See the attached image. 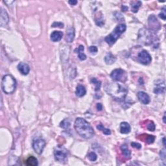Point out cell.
<instances>
[{
    "label": "cell",
    "mask_w": 166,
    "mask_h": 166,
    "mask_svg": "<svg viewBox=\"0 0 166 166\" xmlns=\"http://www.w3.org/2000/svg\"><path fill=\"white\" fill-rule=\"evenodd\" d=\"M120 149H121V151L122 152V154L126 158L128 159L131 158V151L129 150L127 145L125 144L122 145L120 147Z\"/></svg>",
    "instance_id": "7402d4cb"
},
{
    "label": "cell",
    "mask_w": 166,
    "mask_h": 166,
    "mask_svg": "<svg viewBox=\"0 0 166 166\" xmlns=\"http://www.w3.org/2000/svg\"><path fill=\"white\" fill-rule=\"evenodd\" d=\"M148 24L149 27H150V30L153 32H156L158 31L161 28V25L160 22H158V19L156 18L154 15H151L148 18Z\"/></svg>",
    "instance_id": "30bf717a"
},
{
    "label": "cell",
    "mask_w": 166,
    "mask_h": 166,
    "mask_svg": "<svg viewBox=\"0 0 166 166\" xmlns=\"http://www.w3.org/2000/svg\"><path fill=\"white\" fill-rule=\"evenodd\" d=\"M97 128L98 129V130L102 131L105 135H110L111 134V131L110 129L106 128L102 124L98 125L97 126Z\"/></svg>",
    "instance_id": "4316f807"
},
{
    "label": "cell",
    "mask_w": 166,
    "mask_h": 166,
    "mask_svg": "<svg viewBox=\"0 0 166 166\" xmlns=\"http://www.w3.org/2000/svg\"><path fill=\"white\" fill-rule=\"evenodd\" d=\"M63 32L60 31H55L53 32L51 34V40L52 42H57L61 41L62 36H63Z\"/></svg>",
    "instance_id": "9a60e30c"
},
{
    "label": "cell",
    "mask_w": 166,
    "mask_h": 166,
    "mask_svg": "<svg viewBox=\"0 0 166 166\" xmlns=\"http://www.w3.org/2000/svg\"><path fill=\"white\" fill-rule=\"evenodd\" d=\"M75 38V29L74 27H69L67 30V33H66V42L68 43H71L73 42Z\"/></svg>",
    "instance_id": "e0dca14e"
},
{
    "label": "cell",
    "mask_w": 166,
    "mask_h": 166,
    "mask_svg": "<svg viewBox=\"0 0 166 166\" xmlns=\"http://www.w3.org/2000/svg\"><path fill=\"white\" fill-rule=\"evenodd\" d=\"M159 17L161 19L165 20L166 19V13H165V6H164L163 8L161 9V12L159 14Z\"/></svg>",
    "instance_id": "4dcf8cb0"
},
{
    "label": "cell",
    "mask_w": 166,
    "mask_h": 166,
    "mask_svg": "<svg viewBox=\"0 0 166 166\" xmlns=\"http://www.w3.org/2000/svg\"><path fill=\"white\" fill-rule=\"evenodd\" d=\"M116 60H117V58H116L115 56L114 55H112L111 53H108L105 57V61L106 64L108 65L113 64L115 62Z\"/></svg>",
    "instance_id": "44dd1931"
},
{
    "label": "cell",
    "mask_w": 166,
    "mask_h": 166,
    "mask_svg": "<svg viewBox=\"0 0 166 166\" xmlns=\"http://www.w3.org/2000/svg\"><path fill=\"white\" fill-rule=\"evenodd\" d=\"M18 69L22 75H27L30 71L29 66L24 62H19L18 65Z\"/></svg>",
    "instance_id": "5bb4252c"
},
{
    "label": "cell",
    "mask_w": 166,
    "mask_h": 166,
    "mask_svg": "<svg viewBox=\"0 0 166 166\" xmlns=\"http://www.w3.org/2000/svg\"><path fill=\"white\" fill-rule=\"evenodd\" d=\"M26 165L28 166H36L38 165V160L34 157H30L26 160Z\"/></svg>",
    "instance_id": "cb8c5ba5"
},
{
    "label": "cell",
    "mask_w": 166,
    "mask_h": 166,
    "mask_svg": "<svg viewBox=\"0 0 166 166\" xmlns=\"http://www.w3.org/2000/svg\"><path fill=\"white\" fill-rule=\"evenodd\" d=\"M131 146L132 147H134L135 149H140L141 148V144H138V143H136V142H132L131 143Z\"/></svg>",
    "instance_id": "836d02e7"
},
{
    "label": "cell",
    "mask_w": 166,
    "mask_h": 166,
    "mask_svg": "<svg viewBox=\"0 0 166 166\" xmlns=\"http://www.w3.org/2000/svg\"><path fill=\"white\" fill-rule=\"evenodd\" d=\"M137 97L139 101L144 105H148L151 102V99L149 95L144 92H139L137 94Z\"/></svg>",
    "instance_id": "7c38bea8"
},
{
    "label": "cell",
    "mask_w": 166,
    "mask_h": 166,
    "mask_svg": "<svg viewBox=\"0 0 166 166\" xmlns=\"http://www.w3.org/2000/svg\"><path fill=\"white\" fill-rule=\"evenodd\" d=\"M54 157L56 161L64 163L68 160V151L65 147L58 145L54 150Z\"/></svg>",
    "instance_id": "8992f818"
},
{
    "label": "cell",
    "mask_w": 166,
    "mask_h": 166,
    "mask_svg": "<svg viewBox=\"0 0 166 166\" xmlns=\"http://www.w3.org/2000/svg\"><path fill=\"white\" fill-rule=\"evenodd\" d=\"M110 77L114 81L121 82H125L127 80V72L121 68L113 70L110 74Z\"/></svg>",
    "instance_id": "52a82bcc"
},
{
    "label": "cell",
    "mask_w": 166,
    "mask_h": 166,
    "mask_svg": "<svg viewBox=\"0 0 166 166\" xmlns=\"http://www.w3.org/2000/svg\"><path fill=\"white\" fill-rule=\"evenodd\" d=\"M165 156H166L165 149L164 148L163 149H162L161 151L160 152V157L162 159V160H165Z\"/></svg>",
    "instance_id": "e575fe53"
},
{
    "label": "cell",
    "mask_w": 166,
    "mask_h": 166,
    "mask_svg": "<svg viewBox=\"0 0 166 166\" xmlns=\"http://www.w3.org/2000/svg\"><path fill=\"white\" fill-rule=\"evenodd\" d=\"M84 47L82 45H79V47L75 50V52L78 55V57L81 61H85L86 59V55L84 53Z\"/></svg>",
    "instance_id": "d6986e66"
},
{
    "label": "cell",
    "mask_w": 166,
    "mask_h": 166,
    "mask_svg": "<svg viewBox=\"0 0 166 166\" xmlns=\"http://www.w3.org/2000/svg\"><path fill=\"white\" fill-rule=\"evenodd\" d=\"M1 88L3 91L6 94L14 93L16 88V81L11 75L3 76L1 81Z\"/></svg>",
    "instance_id": "277c9868"
},
{
    "label": "cell",
    "mask_w": 166,
    "mask_h": 166,
    "mask_svg": "<svg viewBox=\"0 0 166 166\" xmlns=\"http://www.w3.org/2000/svg\"><path fill=\"white\" fill-rule=\"evenodd\" d=\"M74 127L78 134L84 139L92 138L94 136V131L92 127L84 119L77 118L75 119Z\"/></svg>",
    "instance_id": "3957f363"
},
{
    "label": "cell",
    "mask_w": 166,
    "mask_h": 166,
    "mask_svg": "<svg viewBox=\"0 0 166 166\" xmlns=\"http://www.w3.org/2000/svg\"><path fill=\"white\" fill-rule=\"evenodd\" d=\"M95 22L97 25L99 27H102L105 25V19L103 18V15H102L101 12H99L95 16Z\"/></svg>",
    "instance_id": "ac0fdd59"
},
{
    "label": "cell",
    "mask_w": 166,
    "mask_h": 166,
    "mask_svg": "<svg viewBox=\"0 0 166 166\" xmlns=\"http://www.w3.org/2000/svg\"><path fill=\"white\" fill-rule=\"evenodd\" d=\"M163 121H164V123H165V114H164V118H163Z\"/></svg>",
    "instance_id": "ab89813d"
},
{
    "label": "cell",
    "mask_w": 166,
    "mask_h": 166,
    "mask_svg": "<svg viewBox=\"0 0 166 166\" xmlns=\"http://www.w3.org/2000/svg\"><path fill=\"white\" fill-rule=\"evenodd\" d=\"M88 158L89 160L91 162H95L97 158V156L95 152H89L88 155Z\"/></svg>",
    "instance_id": "f1b7e54d"
},
{
    "label": "cell",
    "mask_w": 166,
    "mask_h": 166,
    "mask_svg": "<svg viewBox=\"0 0 166 166\" xmlns=\"http://www.w3.org/2000/svg\"><path fill=\"white\" fill-rule=\"evenodd\" d=\"M138 40L139 42L146 45H152L154 49L159 47V38L155 32L147 28L139 30Z\"/></svg>",
    "instance_id": "7a4b0ae2"
},
{
    "label": "cell",
    "mask_w": 166,
    "mask_h": 166,
    "mask_svg": "<svg viewBox=\"0 0 166 166\" xmlns=\"http://www.w3.org/2000/svg\"><path fill=\"white\" fill-rule=\"evenodd\" d=\"M155 87L154 88V93L155 94H164L165 92V82L162 80H158L156 81L154 83Z\"/></svg>",
    "instance_id": "8fae6325"
},
{
    "label": "cell",
    "mask_w": 166,
    "mask_h": 166,
    "mask_svg": "<svg viewBox=\"0 0 166 166\" xmlns=\"http://www.w3.org/2000/svg\"><path fill=\"white\" fill-rule=\"evenodd\" d=\"M9 22V16L4 9H1V16H0V25L1 27H5Z\"/></svg>",
    "instance_id": "4fadbf2b"
},
{
    "label": "cell",
    "mask_w": 166,
    "mask_h": 166,
    "mask_svg": "<svg viewBox=\"0 0 166 166\" xmlns=\"http://www.w3.org/2000/svg\"><path fill=\"white\" fill-rule=\"evenodd\" d=\"M146 135V138H145V141L149 144H151L153 143L155 140V136L152 135H149V134H145Z\"/></svg>",
    "instance_id": "83f0119b"
},
{
    "label": "cell",
    "mask_w": 166,
    "mask_h": 166,
    "mask_svg": "<svg viewBox=\"0 0 166 166\" xmlns=\"http://www.w3.org/2000/svg\"><path fill=\"white\" fill-rule=\"evenodd\" d=\"M45 141L44 139L42 138H36L32 141V148L34 149L35 152L40 154L44 151V149L45 147Z\"/></svg>",
    "instance_id": "ba28073f"
},
{
    "label": "cell",
    "mask_w": 166,
    "mask_h": 166,
    "mask_svg": "<svg viewBox=\"0 0 166 166\" xmlns=\"http://www.w3.org/2000/svg\"><path fill=\"white\" fill-rule=\"evenodd\" d=\"M89 51L90 52V53L92 55H95L97 54V53L98 51V49L96 46L92 45L90 47H89Z\"/></svg>",
    "instance_id": "1f68e13d"
},
{
    "label": "cell",
    "mask_w": 166,
    "mask_h": 166,
    "mask_svg": "<svg viewBox=\"0 0 166 166\" xmlns=\"http://www.w3.org/2000/svg\"><path fill=\"white\" fill-rule=\"evenodd\" d=\"M126 29H127V26L124 24L118 25L114 31L105 38V41L110 45L114 44L121 35L126 31Z\"/></svg>",
    "instance_id": "5b68a950"
},
{
    "label": "cell",
    "mask_w": 166,
    "mask_h": 166,
    "mask_svg": "<svg viewBox=\"0 0 166 166\" xmlns=\"http://www.w3.org/2000/svg\"><path fill=\"white\" fill-rule=\"evenodd\" d=\"M128 10V7L127 6H122V11H127Z\"/></svg>",
    "instance_id": "74e56055"
},
{
    "label": "cell",
    "mask_w": 166,
    "mask_h": 166,
    "mask_svg": "<svg viewBox=\"0 0 166 166\" xmlns=\"http://www.w3.org/2000/svg\"><path fill=\"white\" fill-rule=\"evenodd\" d=\"M68 3L70 4L71 5H76L77 4L78 1H75V0H73V1H69Z\"/></svg>",
    "instance_id": "8d00e7d4"
},
{
    "label": "cell",
    "mask_w": 166,
    "mask_h": 166,
    "mask_svg": "<svg viewBox=\"0 0 166 166\" xmlns=\"http://www.w3.org/2000/svg\"><path fill=\"white\" fill-rule=\"evenodd\" d=\"M131 131V125L127 122H121L120 123V132L122 134H128Z\"/></svg>",
    "instance_id": "2e32d148"
},
{
    "label": "cell",
    "mask_w": 166,
    "mask_h": 166,
    "mask_svg": "<svg viewBox=\"0 0 166 166\" xmlns=\"http://www.w3.org/2000/svg\"><path fill=\"white\" fill-rule=\"evenodd\" d=\"M138 58L139 62L144 65H148L151 63L152 58L151 55L146 50H142L139 53Z\"/></svg>",
    "instance_id": "9c48e42d"
},
{
    "label": "cell",
    "mask_w": 166,
    "mask_h": 166,
    "mask_svg": "<svg viewBox=\"0 0 166 166\" xmlns=\"http://www.w3.org/2000/svg\"><path fill=\"white\" fill-rule=\"evenodd\" d=\"M91 82L93 84H94L95 86V91H99L101 88V82L100 81H98L96 78H92L91 79Z\"/></svg>",
    "instance_id": "484cf974"
},
{
    "label": "cell",
    "mask_w": 166,
    "mask_h": 166,
    "mask_svg": "<svg viewBox=\"0 0 166 166\" xmlns=\"http://www.w3.org/2000/svg\"><path fill=\"white\" fill-rule=\"evenodd\" d=\"M97 109L98 111H101L102 110V105L101 103H97Z\"/></svg>",
    "instance_id": "d590c367"
},
{
    "label": "cell",
    "mask_w": 166,
    "mask_h": 166,
    "mask_svg": "<svg viewBox=\"0 0 166 166\" xmlns=\"http://www.w3.org/2000/svg\"><path fill=\"white\" fill-rule=\"evenodd\" d=\"M86 89L84 86L81 84H79L77 86L75 90V95L77 96L78 97H82L83 96L86 95Z\"/></svg>",
    "instance_id": "ffe728a7"
},
{
    "label": "cell",
    "mask_w": 166,
    "mask_h": 166,
    "mask_svg": "<svg viewBox=\"0 0 166 166\" xmlns=\"http://www.w3.org/2000/svg\"><path fill=\"white\" fill-rule=\"evenodd\" d=\"M142 3L140 1H132L131 2V10L134 13L138 12L139 8L141 6Z\"/></svg>",
    "instance_id": "603a6c76"
},
{
    "label": "cell",
    "mask_w": 166,
    "mask_h": 166,
    "mask_svg": "<svg viewBox=\"0 0 166 166\" xmlns=\"http://www.w3.org/2000/svg\"><path fill=\"white\" fill-rule=\"evenodd\" d=\"M71 126V122L68 119H64L60 123V127L64 129H68Z\"/></svg>",
    "instance_id": "d4e9b609"
},
{
    "label": "cell",
    "mask_w": 166,
    "mask_h": 166,
    "mask_svg": "<svg viewBox=\"0 0 166 166\" xmlns=\"http://www.w3.org/2000/svg\"><path fill=\"white\" fill-rule=\"evenodd\" d=\"M162 141H163V144H164V146H165V137L163 138V139H162Z\"/></svg>",
    "instance_id": "f35d334b"
},
{
    "label": "cell",
    "mask_w": 166,
    "mask_h": 166,
    "mask_svg": "<svg viewBox=\"0 0 166 166\" xmlns=\"http://www.w3.org/2000/svg\"><path fill=\"white\" fill-rule=\"evenodd\" d=\"M147 128L149 131H154L156 128V125L154 123L153 121H149V123L147 125Z\"/></svg>",
    "instance_id": "f546056e"
},
{
    "label": "cell",
    "mask_w": 166,
    "mask_h": 166,
    "mask_svg": "<svg viewBox=\"0 0 166 166\" xmlns=\"http://www.w3.org/2000/svg\"><path fill=\"white\" fill-rule=\"evenodd\" d=\"M105 90L108 95L118 101H123L128 93L127 86L116 82H110L105 86Z\"/></svg>",
    "instance_id": "6da1fadb"
},
{
    "label": "cell",
    "mask_w": 166,
    "mask_h": 166,
    "mask_svg": "<svg viewBox=\"0 0 166 166\" xmlns=\"http://www.w3.org/2000/svg\"><path fill=\"white\" fill-rule=\"evenodd\" d=\"M51 27L63 28V27H64V24H63L62 23H61V22H54L53 24L51 25Z\"/></svg>",
    "instance_id": "d6a6232c"
}]
</instances>
